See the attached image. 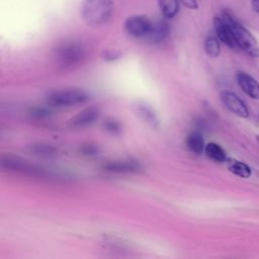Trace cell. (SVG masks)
<instances>
[{"mask_svg":"<svg viewBox=\"0 0 259 259\" xmlns=\"http://www.w3.org/2000/svg\"><path fill=\"white\" fill-rule=\"evenodd\" d=\"M136 108H137V112L138 114L145 120L147 121L149 124H151L152 126H157L158 124V119H157V116L154 112V110L147 104H137L136 105Z\"/></svg>","mask_w":259,"mask_h":259,"instance_id":"cell-17","label":"cell"},{"mask_svg":"<svg viewBox=\"0 0 259 259\" xmlns=\"http://www.w3.org/2000/svg\"><path fill=\"white\" fill-rule=\"evenodd\" d=\"M80 153L85 156H93V155H96L99 153V149L96 145L86 144V145H82L80 147Z\"/></svg>","mask_w":259,"mask_h":259,"instance_id":"cell-22","label":"cell"},{"mask_svg":"<svg viewBox=\"0 0 259 259\" xmlns=\"http://www.w3.org/2000/svg\"><path fill=\"white\" fill-rule=\"evenodd\" d=\"M227 167L230 172L239 177L249 178L251 176V168L244 162L235 159H227Z\"/></svg>","mask_w":259,"mask_h":259,"instance_id":"cell-13","label":"cell"},{"mask_svg":"<svg viewBox=\"0 0 259 259\" xmlns=\"http://www.w3.org/2000/svg\"><path fill=\"white\" fill-rule=\"evenodd\" d=\"M186 145L187 148L195 154H201L205 148L203 137L198 132H192L187 136Z\"/></svg>","mask_w":259,"mask_h":259,"instance_id":"cell-14","label":"cell"},{"mask_svg":"<svg viewBox=\"0 0 259 259\" xmlns=\"http://www.w3.org/2000/svg\"><path fill=\"white\" fill-rule=\"evenodd\" d=\"M228 25L230 26L236 44L240 47L245 53L253 58L259 57V44L256 38L252 35V33L245 28L242 24H240L231 14L224 13L222 15Z\"/></svg>","mask_w":259,"mask_h":259,"instance_id":"cell-2","label":"cell"},{"mask_svg":"<svg viewBox=\"0 0 259 259\" xmlns=\"http://www.w3.org/2000/svg\"><path fill=\"white\" fill-rule=\"evenodd\" d=\"M257 140H258V142H259V136H257Z\"/></svg>","mask_w":259,"mask_h":259,"instance_id":"cell-26","label":"cell"},{"mask_svg":"<svg viewBox=\"0 0 259 259\" xmlns=\"http://www.w3.org/2000/svg\"><path fill=\"white\" fill-rule=\"evenodd\" d=\"M237 81L245 94L253 99H259V83L253 77L240 72L237 74Z\"/></svg>","mask_w":259,"mask_h":259,"instance_id":"cell-11","label":"cell"},{"mask_svg":"<svg viewBox=\"0 0 259 259\" xmlns=\"http://www.w3.org/2000/svg\"><path fill=\"white\" fill-rule=\"evenodd\" d=\"M30 114L35 118H45L50 115V110L46 107H34L30 110Z\"/></svg>","mask_w":259,"mask_h":259,"instance_id":"cell-23","label":"cell"},{"mask_svg":"<svg viewBox=\"0 0 259 259\" xmlns=\"http://www.w3.org/2000/svg\"><path fill=\"white\" fill-rule=\"evenodd\" d=\"M204 152H205V155L215 161V162H225L227 161V156H226V153L225 151L223 150V148L215 144V143H208L205 145V148H204Z\"/></svg>","mask_w":259,"mask_h":259,"instance_id":"cell-15","label":"cell"},{"mask_svg":"<svg viewBox=\"0 0 259 259\" xmlns=\"http://www.w3.org/2000/svg\"><path fill=\"white\" fill-rule=\"evenodd\" d=\"M158 5L165 18L174 17L179 9L178 0H158Z\"/></svg>","mask_w":259,"mask_h":259,"instance_id":"cell-16","label":"cell"},{"mask_svg":"<svg viewBox=\"0 0 259 259\" xmlns=\"http://www.w3.org/2000/svg\"><path fill=\"white\" fill-rule=\"evenodd\" d=\"M253 7L256 11L259 12V0H253Z\"/></svg>","mask_w":259,"mask_h":259,"instance_id":"cell-25","label":"cell"},{"mask_svg":"<svg viewBox=\"0 0 259 259\" xmlns=\"http://www.w3.org/2000/svg\"><path fill=\"white\" fill-rule=\"evenodd\" d=\"M221 98L224 104L235 114L246 118L249 116V111L245 103L233 92L224 91L221 93Z\"/></svg>","mask_w":259,"mask_h":259,"instance_id":"cell-7","label":"cell"},{"mask_svg":"<svg viewBox=\"0 0 259 259\" xmlns=\"http://www.w3.org/2000/svg\"><path fill=\"white\" fill-rule=\"evenodd\" d=\"M2 165L6 167L8 170H13L17 172H21L23 174H29V175H36L40 174V169L36 168L34 165L29 164L26 161H23L19 158L15 157H4L2 159Z\"/></svg>","mask_w":259,"mask_h":259,"instance_id":"cell-8","label":"cell"},{"mask_svg":"<svg viewBox=\"0 0 259 259\" xmlns=\"http://www.w3.org/2000/svg\"><path fill=\"white\" fill-rule=\"evenodd\" d=\"M204 51L209 57H218L220 55V44L214 36H208L204 41Z\"/></svg>","mask_w":259,"mask_h":259,"instance_id":"cell-19","label":"cell"},{"mask_svg":"<svg viewBox=\"0 0 259 259\" xmlns=\"http://www.w3.org/2000/svg\"><path fill=\"white\" fill-rule=\"evenodd\" d=\"M111 0H83L81 14L84 21L90 26H99L105 23L112 14Z\"/></svg>","mask_w":259,"mask_h":259,"instance_id":"cell-1","label":"cell"},{"mask_svg":"<svg viewBox=\"0 0 259 259\" xmlns=\"http://www.w3.org/2000/svg\"><path fill=\"white\" fill-rule=\"evenodd\" d=\"M120 56H121V53L119 51H117V50H110V49L103 51L102 54H101L102 59L105 60V61H109V62L115 61V60L119 59Z\"/></svg>","mask_w":259,"mask_h":259,"instance_id":"cell-21","label":"cell"},{"mask_svg":"<svg viewBox=\"0 0 259 259\" xmlns=\"http://www.w3.org/2000/svg\"><path fill=\"white\" fill-rule=\"evenodd\" d=\"M99 116V109L96 106H89L68 120V125L71 128H83L92 124Z\"/></svg>","mask_w":259,"mask_h":259,"instance_id":"cell-6","label":"cell"},{"mask_svg":"<svg viewBox=\"0 0 259 259\" xmlns=\"http://www.w3.org/2000/svg\"><path fill=\"white\" fill-rule=\"evenodd\" d=\"M169 33V26L164 20H157L152 22L151 27L144 37L149 42L158 44L163 41Z\"/></svg>","mask_w":259,"mask_h":259,"instance_id":"cell-10","label":"cell"},{"mask_svg":"<svg viewBox=\"0 0 259 259\" xmlns=\"http://www.w3.org/2000/svg\"><path fill=\"white\" fill-rule=\"evenodd\" d=\"M89 96L86 91L80 88H67L51 92L47 96L48 104L57 107L72 106L84 103L88 100Z\"/></svg>","mask_w":259,"mask_h":259,"instance_id":"cell-3","label":"cell"},{"mask_svg":"<svg viewBox=\"0 0 259 259\" xmlns=\"http://www.w3.org/2000/svg\"><path fill=\"white\" fill-rule=\"evenodd\" d=\"M103 127L112 135H119L122 131V124L119 120H116L114 118H106L103 121Z\"/></svg>","mask_w":259,"mask_h":259,"instance_id":"cell-20","label":"cell"},{"mask_svg":"<svg viewBox=\"0 0 259 259\" xmlns=\"http://www.w3.org/2000/svg\"><path fill=\"white\" fill-rule=\"evenodd\" d=\"M29 151L37 156H41V157H50L55 155L56 153V149L48 144H34L32 146L29 147Z\"/></svg>","mask_w":259,"mask_h":259,"instance_id":"cell-18","label":"cell"},{"mask_svg":"<svg viewBox=\"0 0 259 259\" xmlns=\"http://www.w3.org/2000/svg\"><path fill=\"white\" fill-rule=\"evenodd\" d=\"M184 6L190 9H196L198 7L197 0H179Z\"/></svg>","mask_w":259,"mask_h":259,"instance_id":"cell-24","label":"cell"},{"mask_svg":"<svg viewBox=\"0 0 259 259\" xmlns=\"http://www.w3.org/2000/svg\"><path fill=\"white\" fill-rule=\"evenodd\" d=\"M141 169V165L137 161H112L103 166V170L111 173H135Z\"/></svg>","mask_w":259,"mask_h":259,"instance_id":"cell-12","label":"cell"},{"mask_svg":"<svg viewBox=\"0 0 259 259\" xmlns=\"http://www.w3.org/2000/svg\"><path fill=\"white\" fill-rule=\"evenodd\" d=\"M152 22L144 15H133L126 18L124 29L127 34L134 37H145L148 33Z\"/></svg>","mask_w":259,"mask_h":259,"instance_id":"cell-4","label":"cell"},{"mask_svg":"<svg viewBox=\"0 0 259 259\" xmlns=\"http://www.w3.org/2000/svg\"><path fill=\"white\" fill-rule=\"evenodd\" d=\"M213 26L217 36L221 41L230 48L238 47L231 28L223 16H215L213 18Z\"/></svg>","mask_w":259,"mask_h":259,"instance_id":"cell-9","label":"cell"},{"mask_svg":"<svg viewBox=\"0 0 259 259\" xmlns=\"http://www.w3.org/2000/svg\"><path fill=\"white\" fill-rule=\"evenodd\" d=\"M84 56L83 49L77 44H66L57 53V58L62 65L72 66L79 63Z\"/></svg>","mask_w":259,"mask_h":259,"instance_id":"cell-5","label":"cell"}]
</instances>
